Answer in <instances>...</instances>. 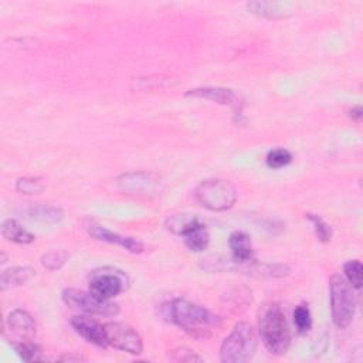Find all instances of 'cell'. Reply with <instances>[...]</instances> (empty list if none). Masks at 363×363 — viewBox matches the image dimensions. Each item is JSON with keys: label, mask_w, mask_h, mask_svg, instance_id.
<instances>
[{"label": "cell", "mask_w": 363, "mask_h": 363, "mask_svg": "<svg viewBox=\"0 0 363 363\" xmlns=\"http://www.w3.org/2000/svg\"><path fill=\"white\" fill-rule=\"evenodd\" d=\"M186 96H191V98L209 100V101L222 104V105H230L236 110L240 108L238 96L233 92V90H229V88H219V87L195 88V90L187 91Z\"/></svg>", "instance_id": "12"}, {"label": "cell", "mask_w": 363, "mask_h": 363, "mask_svg": "<svg viewBox=\"0 0 363 363\" xmlns=\"http://www.w3.org/2000/svg\"><path fill=\"white\" fill-rule=\"evenodd\" d=\"M70 324L72 329H74L88 344H92L95 346L104 348V349L110 346L105 326L96 320L80 315V317H72Z\"/></svg>", "instance_id": "9"}, {"label": "cell", "mask_w": 363, "mask_h": 363, "mask_svg": "<svg viewBox=\"0 0 363 363\" xmlns=\"http://www.w3.org/2000/svg\"><path fill=\"white\" fill-rule=\"evenodd\" d=\"M167 318L175 325L196 338H206L210 331L219 325L220 320L205 307L190 302L183 298H176L169 302Z\"/></svg>", "instance_id": "2"}, {"label": "cell", "mask_w": 363, "mask_h": 363, "mask_svg": "<svg viewBox=\"0 0 363 363\" xmlns=\"http://www.w3.org/2000/svg\"><path fill=\"white\" fill-rule=\"evenodd\" d=\"M249 10H251L253 14L267 17V19H277L284 16V12L280 9L277 3L271 2H251L247 5Z\"/></svg>", "instance_id": "20"}, {"label": "cell", "mask_w": 363, "mask_h": 363, "mask_svg": "<svg viewBox=\"0 0 363 363\" xmlns=\"http://www.w3.org/2000/svg\"><path fill=\"white\" fill-rule=\"evenodd\" d=\"M67 260H68V254L65 251L53 250V251H48L47 254L41 257V264L44 269L54 271V270L61 269Z\"/></svg>", "instance_id": "23"}, {"label": "cell", "mask_w": 363, "mask_h": 363, "mask_svg": "<svg viewBox=\"0 0 363 363\" xmlns=\"http://www.w3.org/2000/svg\"><path fill=\"white\" fill-rule=\"evenodd\" d=\"M258 340L254 328L247 322H238L220 348L223 363H245L256 355Z\"/></svg>", "instance_id": "3"}, {"label": "cell", "mask_w": 363, "mask_h": 363, "mask_svg": "<svg viewBox=\"0 0 363 363\" xmlns=\"http://www.w3.org/2000/svg\"><path fill=\"white\" fill-rule=\"evenodd\" d=\"M329 300L333 324L341 329L349 326L355 317L356 300L352 285L340 274L329 280Z\"/></svg>", "instance_id": "4"}, {"label": "cell", "mask_w": 363, "mask_h": 363, "mask_svg": "<svg viewBox=\"0 0 363 363\" xmlns=\"http://www.w3.org/2000/svg\"><path fill=\"white\" fill-rule=\"evenodd\" d=\"M229 247L233 254V260L240 262L254 261V250L251 237L246 231H233L229 238Z\"/></svg>", "instance_id": "13"}, {"label": "cell", "mask_w": 363, "mask_h": 363, "mask_svg": "<svg viewBox=\"0 0 363 363\" xmlns=\"http://www.w3.org/2000/svg\"><path fill=\"white\" fill-rule=\"evenodd\" d=\"M110 346L131 355H141L143 344L139 333L127 324L108 322L104 325Z\"/></svg>", "instance_id": "8"}, {"label": "cell", "mask_w": 363, "mask_h": 363, "mask_svg": "<svg viewBox=\"0 0 363 363\" xmlns=\"http://www.w3.org/2000/svg\"><path fill=\"white\" fill-rule=\"evenodd\" d=\"M258 332L264 346L270 353L281 356L288 352L291 345V332L285 313L278 304L269 302L260 308Z\"/></svg>", "instance_id": "1"}, {"label": "cell", "mask_w": 363, "mask_h": 363, "mask_svg": "<svg viewBox=\"0 0 363 363\" xmlns=\"http://www.w3.org/2000/svg\"><path fill=\"white\" fill-rule=\"evenodd\" d=\"M63 301L72 309L88 313V315L115 317L119 313V307L111 301H104L92 295L90 291H81L76 288H67L63 291Z\"/></svg>", "instance_id": "7"}, {"label": "cell", "mask_w": 363, "mask_h": 363, "mask_svg": "<svg viewBox=\"0 0 363 363\" xmlns=\"http://www.w3.org/2000/svg\"><path fill=\"white\" fill-rule=\"evenodd\" d=\"M294 324L297 326V331L300 333H307L312 326V318H311V311L308 305L301 304L294 311Z\"/></svg>", "instance_id": "24"}, {"label": "cell", "mask_w": 363, "mask_h": 363, "mask_svg": "<svg viewBox=\"0 0 363 363\" xmlns=\"http://www.w3.org/2000/svg\"><path fill=\"white\" fill-rule=\"evenodd\" d=\"M362 108L360 107H353L352 110H351V114H349V116L353 119V121H360L362 119Z\"/></svg>", "instance_id": "28"}, {"label": "cell", "mask_w": 363, "mask_h": 363, "mask_svg": "<svg viewBox=\"0 0 363 363\" xmlns=\"http://www.w3.org/2000/svg\"><path fill=\"white\" fill-rule=\"evenodd\" d=\"M196 199L202 206L211 211H225L236 203L237 190L230 182L209 179L198 186Z\"/></svg>", "instance_id": "5"}, {"label": "cell", "mask_w": 363, "mask_h": 363, "mask_svg": "<svg viewBox=\"0 0 363 363\" xmlns=\"http://www.w3.org/2000/svg\"><path fill=\"white\" fill-rule=\"evenodd\" d=\"M169 359L174 362H202L203 359L198 356L189 348H176L169 353Z\"/></svg>", "instance_id": "27"}, {"label": "cell", "mask_w": 363, "mask_h": 363, "mask_svg": "<svg viewBox=\"0 0 363 363\" xmlns=\"http://www.w3.org/2000/svg\"><path fill=\"white\" fill-rule=\"evenodd\" d=\"M129 278L125 273L116 269L104 267L100 270H94L90 274L88 291L96 298L111 301L128 288Z\"/></svg>", "instance_id": "6"}, {"label": "cell", "mask_w": 363, "mask_h": 363, "mask_svg": "<svg viewBox=\"0 0 363 363\" xmlns=\"http://www.w3.org/2000/svg\"><path fill=\"white\" fill-rule=\"evenodd\" d=\"M29 219L41 223H59L63 219V211L47 205H33L26 210Z\"/></svg>", "instance_id": "17"}, {"label": "cell", "mask_w": 363, "mask_h": 363, "mask_svg": "<svg viewBox=\"0 0 363 363\" xmlns=\"http://www.w3.org/2000/svg\"><path fill=\"white\" fill-rule=\"evenodd\" d=\"M307 217L312 222L313 230H315V234H317L318 240L322 241V243H328V241L332 237V229H331V226L322 219L321 216H317V214H307Z\"/></svg>", "instance_id": "26"}, {"label": "cell", "mask_w": 363, "mask_h": 363, "mask_svg": "<svg viewBox=\"0 0 363 363\" xmlns=\"http://www.w3.org/2000/svg\"><path fill=\"white\" fill-rule=\"evenodd\" d=\"M5 324L9 326L10 332H13L20 338L17 341H30L36 336L37 325L34 318L28 311L23 309L12 311L9 313V317L6 318Z\"/></svg>", "instance_id": "11"}, {"label": "cell", "mask_w": 363, "mask_h": 363, "mask_svg": "<svg viewBox=\"0 0 363 363\" xmlns=\"http://www.w3.org/2000/svg\"><path fill=\"white\" fill-rule=\"evenodd\" d=\"M36 276V271L32 267H12L5 270L0 276V289L8 291L10 288L24 285Z\"/></svg>", "instance_id": "14"}, {"label": "cell", "mask_w": 363, "mask_h": 363, "mask_svg": "<svg viewBox=\"0 0 363 363\" xmlns=\"http://www.w3.org/2000/svg\"><path fill=\"white\" fill-rule=\"evenodd\" d=\"M209 243H210V236L206 229V225L193 229L185 236V245L190 251L202 253L207 249Z\"/></svg>", "instance_id": "18"}, {"label": "cell", "mask_w": 363, "mask_h": 363, "mask_svg": "<svg viewBox=\"0 0 363 363\" xmlns=\"http://www.w3.org/2000/svg\"><path fill=\"white\" fill-rule=\"evenodd\" d=\"M265 162H267L269 167H271V169H281V167H285L287 165L293 162V155H291V152L284 149V148H276L267 154Z\"/></svg>", "instance_id": "22"}, {"label": "cell", "mask_w": 363, "mask_h": 363, "mask_svg": "<svg viewBox=\"0 0 363 363\" xmlns=\"http://www.w3.org/2000/svg\"><path fill=\"white\" fill-rule=\"evenodd\" d=\"M44 182L40 178H20L16 182V190L24 195H36L44 190Z\"/></svg>", "instance_id": "25"}, {"label": "cell", "mask_w": 363, "mask_h": 363, "mask_svg": "<svg viewBox=\"0 0 363 363\" xmlns=\"http://www.w3.org/2000/svg\"><path fill=\"white\" fill-rule=\"evenodd\" d=\"M344 273H345V280L352 285V288L355 289H360L362 288V280H363V267H362V262L359 260H352L348 261L344 267Z\"/></svg>", "instance_id": "21"}, {"label": "cell", "mask_w": 363, "mask_h": 363, "mask_svg": "<svg viewBox=\"0 0 363 363\" xmlns=\"http://www.w3.org/2000/svg\"><path fill=\"white\" fill-rule=\"evenodd\" d=\"M2 234L6 240L17 245H30L36 240V237L29 230L24 229L19 222L13 219H9L3 223Z\"/></svg>", "instance_id": "16"}, {"label": "cell", "mask_w": 363, "mask_h": 363, "mask_svg": "<svg viewBox=\"0 0 363 363\" xmlns=\"http://www.w3.org/2000/svg\"><path fill=\"white\" fill-rule=\"evenodd\" d=\"M166 229L176 234L185 237L189 231L193 229H196L202 225H205L198 216H191V214H174L171 217H167L166 220Z\"/></svg>", "instance_id": "15"}, {"label": "cell", "mask_w": 363, "mask_h": 363, "mask_svg": "<svg viewBox=\"0 0 363 363\" xmlns=\"http://www.w3.org/2000/svg\"><path fill=\"white\" fill-rule=\"evenodd\" d=\"M87 231L91 237H94L95 240H100V241H105V243L110 245H116L119 247L125 249L129 253L134 254H139L143 251V246L139 240L134 238V237H127V236H121L118 233H112L111 230H108L104 226L100 225H95V223H90L87 225Z\"/></svg>", "instance_id": "10"}, {"label": "cell", "mask_w": 363, "mask_h": 363, "mask_svg": "<svg viewBox=\"0 0 363 363\" xmlns=\"http://www.w3.org/2000/svg\"><path fill=\"white\" fill-rule=\"evenodd\" d=\"M12 346L24 362H37L43 359L41 348L36 342H33V340L12 342Z\"/></svg>", "instance_id": "19"}]
</instances>
